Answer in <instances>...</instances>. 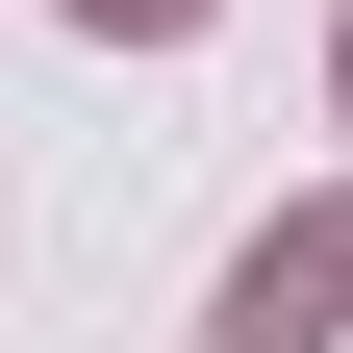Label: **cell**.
<instances>
[{"label": "cell", "instance_id": "1", "mask_svg": "<svg viewBox=\"0 0 353 353\" xmlns=\"http://www.w3.org/2000/svg\"><path fill=\"white\" fill-rule=\"evenodd\" d=\"M76 26H202V0H76Z\"/></svg>", "mask_w": 353, "mask_h": 353}]
</instances>
